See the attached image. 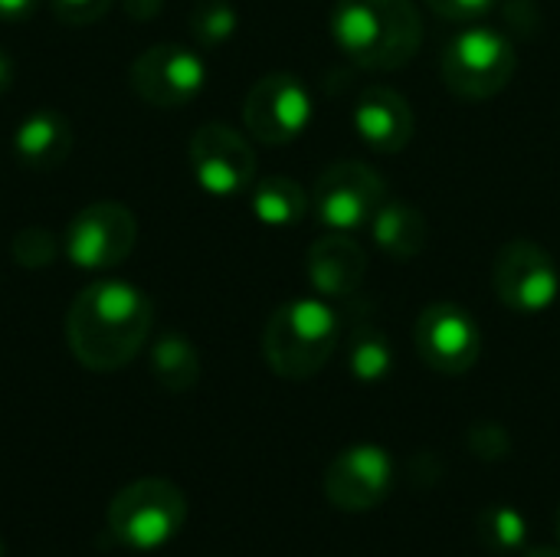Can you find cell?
I'll list each match as a JSON object with an SVG mask.
<instances>
[{
	"mask_svg": "<svg viewBox=\"0 0 560 557\" xmlns=\"http://www.w3.org/2000/svg\"><path fill=\"white\" fill-rule=\"evenodd\" d=\"M154 325L151 299L131 282H92L66 312V345L72 358L98 374H112L138 358Z\"/></svg>",
	"mask_w": 560,
	"mask_h": 557,
	"instance_id": "6da1fadb",
	"label": "cell"
},
{
	"mask_svg": "<svg viewBox=\"0 0 560 557\" xmlns=\"http://www.w3.org/2000/svg\"><path fill=\"white\" fill-rule=\"evenodd\" d=\"M331 36L361 69L394 72L413 62L423 46V16L413 0H338Z\"/></svg>",
	"mask_w": 560,
	"mask_h": 557,
	"instance_id": "7a4b0ae2",
	"label": "cell"
},
{
	"mask_svg": "<svg viewBox=\"0 0 560 557\" xmlns=\"http://www.w3.org/2000/svg\"><path fill=\"white\" fill-rule=\"evenodd\" d=\"M341 322L325 299H295L279 305L262 332V358L285 381H308L338 351Z\"/></svg>",
	"mask_w": 560,
	"mask_h": 557,
	"instance_id": "3957f363",
	"label": "cell"
},
{
	"mask_svg": "<svg viewBox=\"0 0 560 557\" xmlns=\"http://www.w3.org/2000/svg\"><path fill=\"white\" fill-rule=\"evenodd\" d=\"M187 522V496L177 483L148 476L121 486L108 502V532L131 552H158L171 545Z\"/></svg>",
	"mask_w": 560,
	"mask_h": 557,
	"instance_id": "277c9868",
	"label": "cell"
},
{
	"mask_svg": "<svg viewBox=\"0 0 560 557\" xmlns=\"http://www.w3.org/2000/svg\"><path fill=\"white\" fill-rule=\"evenodd\" d=\"M515 46L495 26H466L443 49V82L453 95L482 102L499 95L515 76Z\"/></svg>",
	"mask_w": 560,
	"mask_h": 557,
	"instance_id": "5b68a950",
	"label": "cell"
},
{
	"mask_svg": "<svg viewBox=\"0 0 560 557\" xmlns=\"http://www.w3.org/2000/svg\"><path fill=\"white\" fill-rule=\"evenodd\" d=\"M138 243V220L131 207L118 200H98L82 207L62 236V250L72 266L102 272L121 266Z\"/></svg>",
	"mask_w": 560,
	"mask_h": 557,
	"instance_id": "8992f818",
	"label": "cell"
},
{
	"mask_svg": "<svg viewBox=\"0 0 560 557\" xmlns=\"http://www.w3.org/2000/svg\"><path fill=\"white\" fill-rule=\"evenodd\" d=\"M387 204V181L364 161L328 164L312 190L318 220L331 230L371 227L374 213Z\"/></svg>",
	"mask_w": 560,
	"mask_h": 557,
	"instance_id": "52a82bcc",
	"label": "cell"
},
{
	"mask_svg": "<svg viewBox=\"0 0 560 557\" xmlns=\"http://www.w3.org/2000/svg\"><path fill=\"white\" fill-rule=\"evenodd\" d=\"M492 286L505 309L518 315H538L558 299V263L535 240H509L495 256Z\"/></svg>",
	"mask_w": 560,
	"mask_h": 557,
	"instance_id": "ba28073f",
	"label": "cell"
},
{
	"mask_svg": "<svg viewBox=\"0 0 560 557\" xmlns=\"http://www.w3.org/2000/svg\"><path fill=\"white\" fill-rule=\"evenodd\" d=\"M394 483L397 469L390 453L377 443H358L341 450L328 463L322 476V492L341 512H371L387 502Z\"/></svg>",
	"mask_w": 560,
	"mask_h": 557,
	"instance_id": "9c48e42d",
	"label": "cell"
},
{
	"mask_svg": "<svg viewBox=\"0 0 560 557\" xmlns=\"http://www.w3.org/2000/svg\"><path fill=\"white\" fill-rule=\"evenodd\" d=\"M312 118V95L292 72H269L246 92L243 121L246 131L262 144L295 141Z\"/></svg>",
	"mask_w": 560,
	"mask_h": 557,
	"instance_id": "30bf717a",
	"label": "cell"
},
{
	"mask_svg": "<svg viewBox=\"0 0 560 557\" xmlns=\"http://www.w3.org/2000/svg\"><path fill=\"white\" fill-rule=\"evenodd\" d=\"M190 171L197 184L213 197H233L253 187L256 181V151L253 144L223 121H207L190 138Z\"/></svg>",
	"mask_w": 560,
	"mask_h": 557,
	"instance_id": "8fae6325",
	"label": "cell"
},
{
	"mask_svg": "<svg viewBox=\"0 0 560 557\" xmlns=\"http://www.w3.org/2000/svg\"><path fill=\"white\" fill-rule=\"evenodd\" d=\"M207 82V66L194 49L177 43H158L135 56L128 69L131 92L154 108L187 105Z\"/></svg>",
	"mask_w": 560,
	"mask_h": 557,
	"instance_id": "7c38bea8",
	"label": "cell"
},
{
	"mask_svg": "<svg viewBox=\"0 0 560 557\" xmlns=\"http://www.w3.org/2000/svg\"><path fill=\"white\" fill-rule=\"evenodd\" d=\"M417 355L436 374H466L482 355V332L476 318L453 302H433L420 312L413 328Z\"/></svg>",
	"mask_w": 560,
	"mask_h": 557,
	"instance_id": "4fadbf2b",
	"label": "cell"
},
{
	"mask_svg": "<svg viewBox=\"0 0 560 557\" xmlns=\"http://www.w3.org/2000/svg\"><path fill=\"white\" fill-rule=\"evenodd\" d=\"M354 131L377 154H397L413 138V108L390 85H368L351 108Z\"/></svg>",
	"mask_w": 560,
	"mask_h": 557,
	"instance_id": "5bb4252c",
	"label": "cell"
},
{
	"mask_svg": "<svg viewBox=\"0 0 560 557\" xmlns=\"http://www.w3.org/2000/svg\"><path fill=\"white\" fill-rule=\"evenodd\" d=\"M305 269L322 299H351L368 276V253L345 230H335L308 246Z\"/></svg>",
	"mask_w": 560,
	"mask_h": 557,
	"instance_id": "9a60e30c",
	"label": "cell"
},
{
	"mask_svg": "<svg viewBox=\"0 0 560 557\" xmlns=\"http://www.w3.org/2000/svg\"><path fill=\"white\" fill-rule=\"evenodd\" d=\"M72 128L56 108L30 112L13 131V154L30 171H56L72 151Z\"/></svg>",
	"mask_w": 560,
	"mask_h": 557,
	"instance_id": "2e32d148",
	"label": "cell"
},
{
	"mask_svg": "<svg viewBox=\"0 0 560 557\" xmlns=\"http://www.w3.org/2000/svg\"><path fill=\"white\" fill-rule=\"evenodd\" d=\"M371 236L390 259H413L430 243V223L413 204L387 200L371 220Z\"/></svg>",
	"mask_w": 560,
	"mask_h": 557,
	"instance_id": "e0dca14e",
	"label": "cell"
},
{
	"mask_svg": "<svg viewBox=\"0 0 560 557\" xmlns=\"http://www.w3.org/2000/svg\"><path fill=\"white\" fill-rule=\"evenodd\" d=\"M151 374L171 394H187L200 381V355L194 341L180 332H167L151 345Z\"/></svg>",
	"mask_w": 560,
	"mask_h": 557,
	"instance_id": "ac0fdd59",
	"label": "cell"
},
{
	"mask_svg": "<svg viewBox=\"0 0 560 557\" xmlns=\"http://www.w3.org/2000/svg\"><path fill=\"white\" fill-rule=\"evenodd\" d=\"M249 204H253L256 220L266 227H295L305 220V213L312 207L305 187L292 177H282V174L253 184Z\"/></svg>",
	"mask_w": 560,
	"mask_h": 557,
	"instance_id": "d6986e66",
	"label": "cell"
},
{
	"mask_svg": "<svg viewBox=\"0 0 560 557\" xmlns=\"http://www.w3.org/2000/svg\"><path fill=\"white\" fill-rule=\"evenodd\" d=\"M348 371L361 384H377L394 371V345L377 325H358L348 345Z\"/></svg>",
	"mask_w": 560,
	"mask_h": 557,
	"instance_id": "ffe728a7",
	"label": "cell"
},
{
	"mask_svg": "<svg viewBox=\"0 0 560 557\" xmlns=\"http://www.w3.org/2000/svg\"><path fill=\"white\" fill-rule=\"evenodd\" d=\"M479 535L492 552H518L528 542V522L518 509L512 506H489L479 512Z\"/></svg>",
	"mask_w": 560,
	"mask_h": 557,
	"instance_id": "44dd1931",
	"label": "cell"
},
{
	"mask_svg": "<svg viewBox=\"0 0 560 557\" xmlns=\"http://www.w3.org/2000/svg\"><path fill=\"white\" fill-rule=\"evenodd\" d=\"M236 10L230 0H197L190 10V33L203 43V46H220L236 33Z\"/></svg>",
	"mask_w": 560,
	"mask_h": 557,
	"instance_id": "7402d4cb",
	"label": "cell"
},
{
	"mask_svg": "<svg viewBox=\"0 0 560 557\" xmlns=\"http://www.w3.org/2000/svg\"><path fill=\"white\" fill-rule=\"evenodd\" d=\"M10 256L23 269H46L59 256V240L43 227H23L10 243Z\"/></svg>",
	"mask_w": 560,
	"mask_h": 557,
	"instance_id": "603a6c76",
	"label": "cell"
},
{
	"mask_svg": "<svg viewBox=\"0 0 560 557\" xmlns=\"http://www.w3.org/2000/svg\"><path fill=\"white\" fill-rule=\"evenodd\" d=\"M115 0H49L52 13L66 26H89L112 10Z\"/></svg>",
	"mask_w": 560,
	"mask_h": 557,
	"instance_id": "cb8c5ba5",
	"label": "cell"
},
{
	"mask_svg": "<svg viewBox=\"0 0 560 557\" xmlns=\"http://www.w3.org/2000/svg\"><path fill=\"white\" fill-rule=\"evenodd\" d=\"M427 3L443 20H476L482 13H489L499 0H427Z\"/></svg>",
	"mask_w": 560,
	"mask_h": 557,
	"instance_id": "d4e9b609",
	"label": "cell"
},
{
	"mask_svg": "<svg viewBox=\"0 0 560 557\" xmlns=\"http://www.w3.org/2000/svg\"><path fill=\"white\" fill-rule=\"evenodd\" d=\"M39 3L43 0H0V16L10 20V23H20V20L33 16Z\"/></svg>",
	"mask_w": 560,
	"mask_h": 557,
	"instance_id": "484cf974",
	"label": "cell"
},
{
	"mask_svg": "<svg viewBox=\"0 0 560 557\" xmlns=\"http://www.w3.org/2000/svg\"><path fill=\"white\" fill-rule=\"evenodd\" d=\"M161 7H164V0H125V13L135 20H151L161 13Z\"/></svg>",
	"mask_w": 560,
	"mask_h": 557,
	"instance_id": "4316f807",
	"label": "cell"
},
{
	"mask_svg": "<svg viewBox=\"0 0 560 557\" xmlns=\"http://www.w3.org/2000/svg\"><path fill=\"white\" fill-rule=\"evenodd\" d=\"M13 82V59L7 56V49L0 46V92H7Z\"/></svg>",
	"mask_w": 560,
	"mask_h": 557,
	"instance_id": "83f0119b",
	"label": "cell"
},
{
	"mask_svg": "<svg viewBox=\"0 0 560 557\" xmlns=\"http://www.w3.org/2000/svg\"><path fill=\"white\" fill-rule=\"evenodd\" d=\"M525 557H560V548L545 545V548H532V552H525Z\"/></svg>",
	"mask_w": 560,
	"mask_h": 557,
	"instance_id": "f1b7e54d",
	"label": "cell"
},
{
	"mask_svg": "<svg viewBox=\"0 0 560 557\" xmlns=\"http://www.w3.org/2000/svg\"><path fill=\"white\" fill-rule=\"evenodd\" d=\"M555 532H558V542H560V509H558V519H555Z\"/></svg>",
	"mask_w": 560,
	"mask_h": 557,
	"instance_id": "f546056e",
	"label": "cell"
},
{
	"mask_svg": "<svg viewBox=\"0 0 560 557\" xmlns=\"http://www.w3.org/2000/svg\"><path fill=\"white\" fill-rule=\"evenodd\" d=\"M0 557H7V545H3V538H0Z\"/></svg>",
	"mask_w": 560,
	"mask_h": 557,
	"instance_id": "4dcf8cb0",
	"label": "cell"
}]
</instances>
